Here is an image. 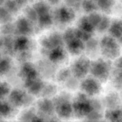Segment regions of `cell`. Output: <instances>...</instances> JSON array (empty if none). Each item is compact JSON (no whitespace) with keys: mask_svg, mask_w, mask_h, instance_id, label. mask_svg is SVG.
Returning <instances> with one entry per match:
<instances>
[{"mask_svg":"<svg viewBox=\"0 0 122 122\" xmlns=\"http://www.w3.org/2000/svg\"><path fill=\"white\" fill-rule=\"evenodd\" d=\"M57 101L60 103L57 107V113L61 114V116L62 115L67 116L71 110L69 102H68L67 100H65L64 101V104H63V99L62 98H60V99H59Z\"/></svg>","mask_w":122,"mask_h":122,"instance_id":"6","label":"cell"},{"mask_svg":"<svg viewBox=\"0 0 122 122\" xmlns=\"http://www.w3.org/2000/svg\"><path fill=\"white\" fill-rule=\"evenodd\" d=\"M95 1H98V0H95Z\"/></svg>","mask_w":122,"mask_h":122,"instance_id":"20","label":"cell"},{"mask_svg":"<svg viewBox=\"0 0 122 122\" xmlns=\"http://www.w3.org/2000/svg\"><path fill=\"white\" fill-rule=\"evenodd\" d=\"M90 69V63L86 58H80L75 62L72 67V71L77 77H83Z\"/></svg>","mask_w":122,"mask_h":122,"instance_id":"4","label":"cell"},{"mask_svg":"<svg viewBox=\"0 0 122 122\" xmlns=\"http://www.w3.org/2000/svg\"><path fill=\"white\" fill-rule=\"evenodd\" d=\"M110 32L112 37L120 38L122 36V21L116 20L110 26Z\"/></svg>","mask_w":122,"mask_h":122,"instance_id":"7","label":"cell"},{"mask_svg":"<svg viewBox=\"0 0 122 122\" xmlns=\"http://www.w3.org/2000/svg\"><path fill=\"white\" fill-rule=\"evenodd\" d=\"M92 65L90 66V70L95 77L102 81L107 79L110 72V67L106 61L99 60Z\"/></svg>","mask_w":122,"mask_h":122,"instance_id":"2","label":"cell"},{"mask_svg":"<svg viewBox=\"0 0 122 122\" xmlns=\"http://www.w3.org/2000/svg\"><path fill=\"white\" fill-rule=\"evenodd\" d=\"M49 1L51 4H57V2H58L59 0H49Z\"/></svg>","mask_w":122,"mask_h":122,"instance_id":"18","label":"cell"},{"mask_svg":"<svg viewBox=\"0 0 122 122\" xmlns=\"http://www.w3.org/2000/svg\"><path fill=\"white\" fill-rule=\"evenodd\" d=\"M11 107L8 102L0 100V116H7L11 113Z\"/></svg>","mask_w":122,"mask_h":122,"instance_id":"8","label":"cell"},{"mask_svg":"<svg viewBox=\"0 0 122 122\" xmlns=\"http://www.w3.org/2000/svg\"><path fill=\"white\" fill-rule=\"evenodd\" d=\"M10 62L7 57H2L0 54V75L5 73L9 69Z\"/></svg>","mask_w":122,"mask_h":122,"instance_id":"9","label":"cell"},{"mask_svg":"<svg viewBox=\"0 0 122 122\" xmlns=\"http://www.w3.org/2000/svg\"><path fill=\"white\" fill-rule=\"evenodd\" d=\"M83 90L90 95H94L99 92L100 85L96 81L93 79H88L82 83Z\"/></svg>","mask_w":122,"mask_h":122,"instance_id":"5","label":"cell"},{"mask_svg":"<svg viewBox=\"0 0 122 122\" xmlns=\"http://www.w3.org/2000/svg\"><path fill=\"white\" fill-rule=\"evenodd\" d=\"M102 51L106 57L114 58L120 54V47L117 42L111 37H106L102 41Z\"/></svg>","mask_w":122,"mask_h":122,"instance_id":"1","label":"cell"},{"mask_svg":"<svg viewBox=\"0 0 122 122\" xmlns=\"http://www.w3.org/2000/svg\"><path fill=\"white\" fill-rule=\"evenodd\" d=\"M78 100L75 102L74 108L76 110V113L81 115H86L90 113L93 107L91 102L83 95H80L77 98Z\"/></svg>","mask_w":122,"mask_h":122,"instance_id":"3","label":"cell"},{"mask_svg":"<svg viewBox=\"0 0 122 122\" xmlns=\"http://www.w3.org/2000/svg\"><path fill=\"white\" fill-rule=\"evenodd\" d=\"M109 22H110V20H109L106 17L101 18V20H100L99 24H102V26L98 27L99 30H100L102 31L106 29V28H108L109 26ZM99 24H98V25H99Z\"/></svg>","mask_w":122,"mask_h":122,"instance_id":"16","label":"cell"},{"mask_svg":"<svg viewBox=\"0 0 122 122\" xmlns=\"http://www.w3.org/2000/svg\"><path fill=\"white\" fill-rule=\"evenodd\" d=\"M4 1L5 0H0V5H1V4H2L3 3H4Z\"/></svg>","mask_w":122,"mask_h":122,"instance_id":"19","label":"cell"},{"mask_svg":"<svg viewBox=\"0 0 122 122\" xmlns=\"http://www.w3.org/2000/svg\"><path fill=\"white\" fill-rule=\"evenodd\" d=\"M83 7L87 11H92L95 8V5L92 0H84L83 2Z\"/></svg>","mask_w":122,"mask_h":122,"instance_id":"15","label":"cell"},{"mask_svg":"<svg viewBox=\"0 0 122 122\" xmlns=\"http://www.w3.org/2000/svg\"><path fill=\"white\" fill-rule=\"evenodd\" d=\"M9 92V85L6 82H0V100H3Z\"/></svg>","mask_w":122,"mask_h":122,"instance_id":"13","label":"cell"},{"mask_svg":"<svg viewBox=\"0 0 122 122\" xmlns=\"http://www.w3.org/2000/svg\"><path fill=\"white\" fill-rule=\"evenodd\" d=\"M59 13L60 19L62 21H68L69 20H70V17L71 18V13H70L71 12L66 8H63L60 10Z\"/></svg>","mask_w":122,"mask_h":122,"instance_id":"14","label":"cell"},{"mask_svg":"<svg viewBox=\"0 0 122 122\" xmlns=\"http://www.w3.org/2000/svg\"><path fill=\"white\" fill-rule=\"evenodd\" d=\"M14 1H16V2L18 4V5H19L25 3V2H26V0H14Z\"/></svg>","mask_w":122,"mask_h":122,"instance_id":"17","label":"cell"},{"mask_svg":"<svg viewBox=\"0 0 122 122\" xmlns=\"http://www.w3.org/2000/svg\"><path fill=\"white\" fill-rule=\"evenodd\" d=\"M98 4L102 10H110L114 4V0H98Z\"/></svg>","mask_w":122,"mask_h":122,"instance_id":"10","label":"cell"},{"mask_svg":"<svg viewBox=\"0 0 122 122\" xmlns=\"http://www.w3.org/2000/svg\"><path fill=\"white\" fill-rule=\"evenodd\" d=\"M108 118L111 119L114 121H122V111L118 110H112L108 112Z\"/></svg>","mask_w":122,"mask_h":122,"instance_id":"12","label":"cell"},{"mask_svg":"<svg viewBox=\"0 0 122 122\" xmlns=\"http://www.w3.org/2000/svg\"><path fill=\"white\" fill-rule=\"evenodd\" d=\"M5 8L10 13L16 12L17 10L18 4L14 0H5Z\"/></svg>","mask_w":122,"mask_h":122,"instance_id":"11","label":"cell"}]
</instances>
